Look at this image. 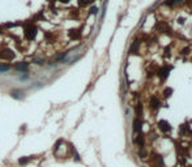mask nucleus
Masks as SVG:
<instances>
[{
    "instance_id": "nucleus-1",
    "label": "nucleus",
    "mask_w": 192,
    "mask_h": 167,
    "mask_svg": "<svg viewBox=\"0 0 192 167\" xmlns=\"http://www.w3.org/2000/svg\"><path fill=\"white\" fill-rule=\"evenodd\" d=\"M25 35H26V38H28V39H33V38H35V35H37V28L30 26V28L26 30Z\"/></svg>"
},
{
    "instance_id": "nucleus-2",
    "label": "nucleus",
    "mask_w": 192,
    "mask_h": 167,
    "mask_svg": "<svg viewBox=\"0 0 192 167\" xmlns=\"http://www.w3.org/2000/svg\"><path fill=\"white\" fill-rule=\"evenodd\" d=\"M16 68L20 69V71H26L28 64H26V63H18V64H16Z\"/></svg>"
},
{
    "instance_id": "nucleus-3",
    "label": "nucleus",
    "mask_w": 192,
    "mask_h": 167,
    "mask_svg": "<svg viewBox=\"0 0 192 167\" xmlns=\"http://www.w3.org/2000/svg\"><path fill=\"white\" fill-rule=\"evenodd\" d=\"M137 47H139V40H135V42H133V46L131 47V52H136Z\"/></svg>"
},
{
    "instance_id": "nucleus-4",
    "label": "nucleus",
    "mask_w": 192,
    "mask_h": 167,
    "mask_svg": "<svg viewBox=\"0 0 192 167\" xmlns=\"http://www.w3.org/2000/svg\"><path fill=\"white\" fill-rule=\"evenodd\" d=\"M28 162H29V159H28V158H21V159L18 161V163H20V164H26Z\"/></svg>"
},
{
    "instance_id": "nucleus-5",
    "label": "nucleus",
    "mask_w": 192,
    "mask_h": 167,
    "mask_svg": "<svg viewBox=\"0 0 192 167\" xmlns=\"http://www.w3.org/2000/svg\"><path fill=\"white\" fill-rule=\"evenodd\" d=\"M8 69H9V65H0V72H4Z\"/></svg>"
},
{
    "instance_id": "nucleus-6",
    "label": "nucleus",
    "mask_w": 192,
    "mask_h": 167,
    "mask_svg": "<svg viewBox=\"0 0 192 167\" xmlns=\"http://www.w3.org/2000/svg\"><path fill=\"white\" fill-rule=\"evenodd\" d=\"M89 3V0H78V4L80 5H86Z\"/></svg>"
},
{
    "instance_id": "nucleus-7",
    "label": "nucleus",
    "mask_w": 192,
    "mask_h": 167,
    "mask_svg": "<svg viewBox=\"0 0 192 167\" xmlns=\"http://www.w3.org/2000/svg\"><path fill=\"white\" fill-rule=\"evenodd\" d=\"M97 11H98V9H97L95 7H93V8L90 9V13H93V14H94V13H97Z\"/></svg>"
},
{
    "instance_id": "nucleus-8",
    "label": "nucleus",
    "mask_w": 192,
    "mask_h": 167,
    "mask_svg": "<svg viewBox=\"0 0 192 167\" xmlns=\"http://www.w3.org/2000/svg\"><path fill=\"white\" fill-rule=\"evenodd\" d=\"M61 3H67V2H69V0H60Z\"/></svg>"
}]
</instances>
